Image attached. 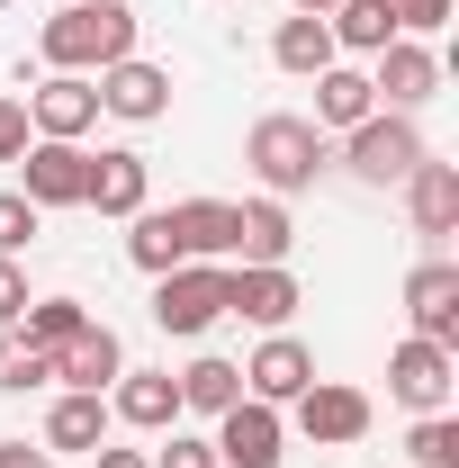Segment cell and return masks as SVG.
I'll use <instances>...</instances> for the list:
<instances>
[{"instance_id": "1", "label": "cell", "mask_w": 459, "mask_h": 468, "mask_svg": "<svg viewBox=\"0 0 459 468\" xmlns=\"http://www.w3.org/2000/svg\"><path fill=\"white\" fill-rule=\"evenodd\" d=\"M37 55H46V72H109L135 55V9L126 0H72L37 27Z\"/></svg>"}, {"instance_id": "2", "label": "cell", "mask_w": 459, "mask_h": 468, "mask_svg": "<svg viewBox=\"0 0 459 468\" xmlns=\"http://www.w3.org/2000/svg\"><path fill=\"white\" fill-rule=\"evenodd\" d=\"M243 163H252V180H262V198H297V189H315V180H325L334 135H325V126H306L297 109H271V117H252Z\"/></svg>"}, {"instance_id": "30", "label": "cell", "mask_w": 459, "mask_h": 468, "mask_svg": "<svg viewBox=\"0 0 459 468\" xmlns=\"http://www.w3.org/2000/svg\"><path fill=\"white\" fill-rule=\"evenodd\" d=\"M154 468H217V441H208V432H163V451H154Z\"/></svg>"}, {"instance_id": "33", "label": "cell", "mask_w": 459, "mask_h": 468, "mask_svg": "<svg viewBox=\"0 0 459 468\" xmlns=\"http://www.w3.org/2000/svg\"><path fill=\"white\" fill-rule=\"evenodd\" d=\"M18 306H27V271L0 252V324H18Z\"/></svg>"}, {"instance_id": "29", "label": "cell", "mask_w": 459, "mask_h": 468, "mask_svg": "<svg viewBox=\"0 0 459 468\" xmlns=\"http://www.w3.org/2000/svg\"><path fill=\"white\" fill-rule=\"evenodd\" d=\"M37 226H46V217H37V198H18V189H0V252H9V261H18L27 243H37Z\"/></svg>"}, {"instance_id": "9", "label": "cell", "mask_w": 459, "mask_h": 468, "mask_svg": "<svg viewBox=\"0 0 459 468\" xmlns=\"http://www.w3.org/2000/svg\"><path fill=\"white\" fill-rule=\"evenodd\" d=\"M217 468H280L288 451V414L280 406H262V397H234L226 414H217Z\"/></svg>"}, {"instance_id": "6", "label": "cell", "mask_w": 459, "mask_h": 468, "mask_svg": "<svg viewBox=\"0 0 459 468\" xmlns=\"http://www.w3.org/2000/svg\"><path fill=\"white\" fill-rule=\"evenodd\" d=\"M297 306H306V289H297L288 261H226V315L262 324V334H288Z\"/></svg>"}, {"instance_id": "34", "label": "cell", "mask_w": 459, "mask_h": 468, "mask_svg": "<svg viewBox=\"0 0 459 468\" xmlns=\"http://www.w3.org/2000/svg\"><path fill=\"white\" fill-rule=\"evenodd\" d=\"M0 468H55L46 441H0Z\"/></svg>"}, {"instance_id": "36", "label": "cell", "mask_w": 459, "mask_h": 468, "mask_svg": "<svg viewBox=\"0 0 459 468\" xmlns=\"http://www.w3.org/2000/svg\"><path fill=\"white\" fill-rule=\"evenodd\" d=\"M288 9H297V18H325V9H334V0H288Z\"/></svg>"}, {"instance_id": "31", "label": "cell", "mask_w": 459, "mask_h": 468, "mask_svg": "<svg viewBox=\"0 0 459 468\" xmlns=\"http://www.w3.org/2000/svg\"><path fill=\"white\" fill-rule=\"evenodd\" d=\"M397 9V37H442L451 27V0H388Z\"/></svg>"}, {"instance_id": "28", "label": "cell", "mask_w": 459, "mask_h": 468, "mask_svg": "<svg viewBox=\"0 0 459 468\" xmlns=\"http://www.w3.org/2000/svg\"><path fill=\"white\" fill-rule=\"evenodd\" d=\"M405 460L414 468H459V414H414V432H405Z\"/></svg>"}, {"instance_id": "22", "label": "cell", "mask_w": 459, "mask_h": 468, "mask_svg": "<svg viewBox=\"0 0 459 468\" xmlns=\"http://www.w3.org/2000/svg\"><path fill=\"white\" fill-rule=\"evenodd\" d=\"M100 441H109V397L63 388L55 414H46V451H100Z\"/></svg>"}, {"instance_id": "35", "label": "cell", "mask_w": 459, "mask_h": 468, "mask_svg": "<svg viewBox=\"0 0 459 468\" xmlns=\"http://www.w3.org/2000/svg\"><path fill=\"white\" fill-rule=\"evenodd\" d=\"M91 460H100V468H154V451H117V441H100Z\"/></svg>"}, {"instance_id": "13", "label": "cell", "mask_w": 459, "mask_h": 468, "mask_svg": "<svg viewBox=\"0 0 459 468\" xmlns=\"http://www.w3.org/2000/svg\"><path fill=\"white\" fill-rule=\"evenodd\" d=\"M27 126L55 135V144H81V135L100 126V90H91V72H46V81L27 90Z\"/></svg>"}, {"instance_id": "32", "label": "cell", "mask_w": 459, "mask_h": 468, "mask_svg": "<svg viewBox=\"0 0 459 468\" xmlns=\"http://www.w3.org/2000/svg\"><path fill=\"white\" fill-rule=\"evenodd\" d=\"M27 135H37L27 109H18V100H0V163H18V154H27Z\"/></svg>"}, {"instance_id": "12", "label": "cell", "mask_w": 459, "mask_h": 468, "mask_svg": "<svg viewBox=\"0 0 459 468\" xmlns=\"http://www.w3.org/2000/svg\"><path fill=\"white\" fill-rule=\"evenodd\" d=\"M306 388H315V351L297 343V334H262V351L243 360V397H262V406L288 414Z\"/></svg>"}, {"instance_id": "21", "label": "cell", "mask_w": 459, "mask_h": 468, "mask_svg": "<svg viewBox=\"0 0 459 468\" xmlns=\"http://www.w3.org/2000/svg\"><path fill=\"white\" fill-rule=\"evenodd\" d=\"M297 226H288V198H234V261H288Z\"/></svg>"}, {"instance_id": "3", "label": "cell", "mask_w": 459, "mask_h": 468, "mask_svg": "<svg viewBox=\"0 0 459 468\" xmlns=\"http://www.w3.org/2000/svg\"><path fill=\"white\" fill-rule=\"evenodd\" d=\"M414 163H432V144H423V126L397 117V109H369V117L343 135V172L369 180V189H397Z\"/></svg>"}, {"instance_id": "19", "label": "cell", "mask_w": 459, "mask_h": 468, "mask_svg": "<svg viewBox=\"0 0 459 468\" xmlns=\"http://www.w3.org/2000/svg\"><path fill=\"white\" fill-rule=\"evenodd\" d=\"M405 189V217H414V234H459V163H414V172L397 180Z\"/></svg>"}, {"instance_id": "27", "label": "cell", "mask_w": 459, "mask_h": 468, "mask_svg": "<svg viewBox=\"0 0 459 468\" xmlns=\"http://www.w3.org/2000/svg\"><path fill=\"white\" fill-rule=\"evenodd\" d=\"M27 388H55V351H37L18 324H0V397H27Z\"/></svg>"}, {"instance_id": "11", "label": "cell", "mask_w": 459, "mask_h": 468, "mask_svg": "<svg viewBox=\"0 0 459 468\" xmlns=\"http://www.w3.org/2000/svg\"><path fill=\"white\" fill-rule=\"evenodd\" d=\"M91 90H100V117H126V126H163V117H172V72L144 63V55L91 72Z\"/></svg>"}, {"instance_id": "14", "label": "cell", "mask_w": 459, "mask_h": 468, "mask_svg": "<svg viewBox=\"0 0 459 468\" xmlns=\"http://www.w3.org/2000/svg\"><path fill=\"white\" fill-rule=\"evenodd\" d=\"M405 324H414L423 343L459 351V261H414V271H405Z\"/></svg>"}, {"instance_id": "26", "label": "cell", "mask_w": 459, "mask_h": 468, "mask_svg": "<svg viewBox=\"0 0 459 468\" xmlns=\"http://www.w3.org/2000/svg\"><path fill=\"white\" fill-rule=\"evenodd\" d=\"M81 324H91V306H81V297H27V306H18V334H27L37 351H63Z\"/></svg>"}, {"instance_id": "17", "label": "cell", "mask_w": 459, "mask_h": 468, "mask_svg": "<svg viewBox=\"0 0 459 468\" xmlns=\"http://www.w3.org/2000/svg\"><path fill=\"white\" fill-rule=\"evenodd\" d=\"M117 369H126V343H117L109 324H81V334L55 351V378H63V388H81V397H109Z\"/></svg>"}, {"instance_id": "25", "label": "cell", "mask_w": 459, "mask_h": 468, "mask_svg": "<svg viewBox=\"0 0 459 468\" xmlns=\"http://www.w3.org/2000/svg\"><path fill=\"white\" fill-rule=\"evenodd\" d=\"M172 388H180V414H226L234 397H243V369H234V360H217V351H198Z\"/></svg>"}, {"instance_id": "15", "label": "cell", "mask_w": 459, "mask_h": 468, "mask_svg": "<svg viewBox=\"0 0 459 468\" xmlns=\"http://www.w3.org/2000/svg\"><path fill=\"white\" fill-rule=\"evenodd\" d=\"M154 198V163L135 154V144H100L91 154V189H81V207H100V217H135Z\"/></svg>"}, {"instance_id": "20", "label": "cell", "mask_w": 459, "mask_h": 468, "mask_svg": "<svg viewBox=\"0 0 459 468\" xmlns=\"http://www.w3.org/2000/svg\"><path fill=\"white\" fill-rule=\"evenodd\" d=\"M369 109H379L369 72H360V63H325V72H315V117H306V126H325V135H351Z\"/></svg>"}, {"instance_id": "4", "label": "cell", "mask_w": 459, "mask_h": 468, "mask_svg": "<svg viewBox=\"0 0 459 468\" xmlns=\"http://www.w3.org/2000/svg\"><path fill=\"white\" fill-rule=\"evenodd\" d=\"M217 315H226V261H180V271L154 280V324H163V334L198 343Z\"/></svg>"}, {"instance_id": "5", "label": "cell", "mask_w": 459, "mask_h": 468, "mask_svg": "<svg viewBox=\"0 0 459 468\" xmlns=\"http://www.w3.org/2000/svg\"><path fill=\"white\" fill-rule=\"evenodd\" d=\"M388 397H397L405 414H442L459 397V351L451 343H423V334H405L397 351H388Z\"/></svg>"}, {"instance_id": "10", "label": "cell", "mask_w": 459, "mask_h": 468, "mask_svg": "<svg viewBox=\"0 0 459 468\" xmlns=\"http://www.w3.org/2000/svg\"><path fill=\"white\" fill-rule=\"evenodd\" d=\"M81 189H91V154L81 144H55V135H27L18 198H37V217H55V207H81Z\"/></svg>"}, {"instance_id": "16", "label": "cell", "mask_w": 459, "mask_h": 468, "mask_svg": "<svg viewBox=\"0 0 459 468\" xmlns=\"http://www.w3.org/2000/svg\"><path fill=\"white\" fill-rule=\"evenodd\" d=\"M109 423H126V432H172V423H180V388H172V369H117V388H109Z\"/></svg>"}, {"instance_id": "18", "label": "cell", "mask_w": 459, "mask_h": 468, "mask_svg": "<svg viewBox=\"0 0 459 468\" xmlns=\"http://www.w3.org/2000/svg\"><path fill=\"white\" fill-rule=\"evenodd\" d=\"M163 217H172L180 261H234V198H180Z\"/></svg>"}, {"instance_id": "23", "label": "cell", "mask_w": 459, "mask_h": 468, "mask_svg": "<svg viewBox=\"0 0 459 468\" xmlns=\"http://www.w3.org/2000/svg\"><path fill=\"white\" fill-rule=\"evenodd\" d=\"M271 63H280V72H297V81H315L325 63H343V55H334V27H325V18H297V9H288L280 37H271Z\"/></svg>"}, {"instance_id": "8", "label": "cell", "mask_w": 459, "mask_h": 468, "mask_svg": "<svg viewBox=\"0 0 459 468\" xmlns=\"http://www.w3.org/2000/svg\"><path fill=\"white\" fill-rule=\"evenodd\" d=\"M369 90H379V109L414 117L423 100H442V55H432L423 37H388V46L369 55Z\"/></svg>"}, {"instance_id": "7", "label": "cell", "mask_w": 459, "mask_h": 468, "mask_svg": "<svg viewBox=\"0 0 459 468\" xmlns=\"http://www.w3.org/2000/svg\"><path fill=\"white\" fill-rule=\"evenodd\" d=\"M288 423L315 441V451H351V441H369V423H379V406L360 397V388H343V378H315L297 406H288Z\"/></svg>"}, {"instance_id": "24", "label": "cell", "mask_w": 459, "mask_h": 468, "mask_svg": "<svg viewBox=\"0 0 459 468\" xmlns=\"http://www.w3.org/2000/svg\"><path fill=\"white\" fill-rule=\"evenodd\" d=\"M325 27H334V55H379V46L397 37V9H388V0H334Z\"/></svg>"}]
</instances>
